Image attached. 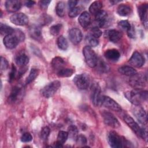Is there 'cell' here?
Returning a JSON list of instances; mask_svg holds the SVG:
<instances>
[{"label":"cell","mask_w":148,"mask_h":148,"mask_svg":"<svg viewBox=\"0 0 148 148\" xmlns=\"http://www.w3.org/2000/svg\"><path fill=\"white\" fill-rule=\"evenodd\" d=\"M125 97L134 105H140L147 100V91L142 89H134L124 93Z\"/></svg>","instance_id":"1"},{"label":"cell","mask_w":148,"mask_h":148,"mask_svg":"<svg viewBox=\"0 0 148 148\" xmlns=\"http://www.w3.org/2000/svg\"><path fill=\"white\" fill-rule=\"evenodd\" d=\"M25 39L24 34L20 29H14L13 34L5 36L3 39L5 46L9 49L15 48L19 42H22Z\"/></svg>","instance_id":"2"},{"label":"cell","mask_w":148,"mask_h":148,"mask_svg":"<svg viewBox=\"0 0 148 148\" xmlns=\"http://www.w3.org/2000/svg\"><path fill=\"white\" fill-rule=\"evenodd\" d=\"M124 120L125 123L130 127V128L135 133L136 135L142 138L145 141L147 140V131L146 129L142 128L138 123L129 115L124 116Z\"/></svg>","instance_id":"3"},{"label":"cell","mask_w":148,"mask_h":148,"mask_svg":"<svg viewBox=\"0 0 148 148\" xmlns=\"http://www.w3.org/2000/svg\"><path fill=\"white\" fill-rule=\"evenodd\" d=\"M147 83V77L143 73H136L130 77V85L134 89H143Z\"/></svg>","instance_id":"4"},{"label":"cell","mask_w":148,"mask_h":148,"mask_svg":"<svg viewBox=\"0 0 148 148\" xmlns=\"http://www.w3.org/2000/svg\"><path fill=\"white\" fill-rule=\"evenodd\" d=\"M83 54L87 64L91 68L96 66L98 58L95 51L89 46H86L83 49Z\"/></svg>","instance_id":"5"},{"label":"cell","mask_w":148,"mask_h":148,"mask_svg":"<svg viewBox=\"0 0 148 148\" xmlns=\"http://www.w3.org/2000/svg\"><path fill=\"white\" fill-rule=\"evenodd\" d=\"M61 86V83L58 80H54L42 88L40 90L42 95L45 98H49L53 96Z\"/></svg>","instance_id":"6"},{"label":"cell","mask_w":148,"mask_h":148,"mask_svg":"<svg viewBox=\"0 0 148 148\" xmlns=\"http://www.w3.org/2000/svg\"><path fill=\"white\" fill-rule=\"evenodd\" d=\"M75 84L80 90L87 89L90 83V78L87 73H81L76 75L73 80Z\"/></svg>","instance_id":"7"},{"label":"cell","mask_w":148,"mask_h":148,"mask_svg":"<svg viewBox=\"0 0 148 148\" xmlns=\"http://www.w3.org/2000/svg\"><path fill=\"white\" fill-rule=\"evenodd\" d=\"M101 114L105 124L107 125H109L113 128H117L120 126L119 121L111 112L103 110Z\"/></svg>","instance_id":"8"},{"label":"cell","mask_w":148,"mask_h":148,"mask_svg":"<svg viewBox=\"0 0 148 148\" xmlns=\"http://www.w3.org/2000/svg\"><path fill=\"white\" fill-rule=\"evenodd\" d=\"M100 106H103L106 108L115 112H121L122 110L121 106L114 99L108 96H102Z\"/></svg>","instance_id":"9"},{"label":"cell","mask_w":148,"mask_h":148,"mask_svg":"<svg viewBox=\"0 0 148 148\" xmlns=\"http://www.w3.org/2000/svg\"><path fill=\"white\" fill-rule=\"evenodd\" d=\"M123 137L120 136L114 131H110L108 135V142L110 147L113 148H120L123 147Z\"/></svg>","instance_id":"10"},{"label":"cell","mask_w":148,"mask_h":148,"mask_svg":"<svg viewBox=\"0 0 148 148\" xmlns=\"http://www.w3.org/2000/svg\"><path fill=\"white\" fill-rule=\"evenodd\" d=\"M133 113L137 120L142 125H146L147 123V114L145 109L140 105H134Z\"/></svg>","instance_id":"11"},{"label":"cell","mask_w":148,"mask_h":148,"mask_svg":"<svg viewBox=\"0 0 148 148\" xmlns=\"http://www.w3.org/2000/svg\"><path fill=\"white\" fill-rule=\"evenodd\" d=\"M101 87L98 83H94L91 87V100L95 106H99L102 96L101 95Z\"/></svg>","instance_id":"12"},{"label":"cell","mask_w":148,"mask_h":148,"mask_svg":"<svg viewBox=\"0 0 148 148\" xmlns=\"http://www.w3.org/2000/svg\"><path fill=\"white\" fill-rule=\"evenodd\" d=\"M10 20L14 25L20 26L25 25L28 23V16L23 13L12 14L10 17Z\"/></svg>","instance_id":"13"},{"label":"cell","mask_w":148,"mask_h":148,"mask_svg":"<svg viewBox=\"0 0 148 148\" xmlns=\"http://www.w3.org/2000/svg\"><path fill=\"white\" fill-rule=\"evenodd\" d=\"M95 20L98 23V25L101 28L107 27L109 25V19L107 12L101 10L95 15Z\"/></svg>","instance_id":"14"},{"label":"cell","mask_w":148,"mask_h":148,"mask_svg":"<svg viewBox=\"0 0 148 148\" xmlns=\"http://www.w3.org/2000/svg\"><path fill=\"white\" fill-rule=\"evenodd\" d=\"M128 62L132 66L136 68H140L145 63V59L139 52L135 51L129 59Z\"/></svg>","instance_id":"15"},{"label":"cell","mask_w":148,"mask_h":148,"mask_svg":"<svg viewBox=\"0 0 148 148\" xmlns=\"http://www.w3.org/2000/svg\"><path fill=\"white\" fill-rule=\"evenodd\" d=\"M68 36L70 41L74 45L79 44L82 39V33L81 31L76 28H71L69 31Z\"/></svg>","instance_id":"16"},{"label":"cell","mask_w":148,"mask_h":148,"mask_svg":"<svg viewBox=\"0 0 148 148\" xmlns=\"http://www.w3.org/2000/svg\"><path fill=\"white\" fill-rule=\"evenodd\" d=\"M147 10L148 6L147 4L140 5L138 7V14L139 16L140 21L146 28H147Z\"/></svg>","instance_id":"17"},{"label":"cell","mask_w":148,"mask_h":148,"mask_svg":"<svg viewBox=\"0 0 148 148\" xmlns=\"http://www.w3.org/2000/svg\"><path fill=\"white\" fill-rule=\"evenodd\" d=\"M21 7V3L18 0H8L5 2L6 10L10 13H14L18 11Z\"/></svg>","instance_id":"18"},{"label":"cell","mask_w":148,"mask_h":148,"mask_svg":"<svg viewBox=\"0 0 148 148\" xmlns=\"http://www.w3.org/2000/svg\"><path fill=\"white\" fill-rule=\"evenodd\" d=\"M29 34L30 36L36 40L40 41L42 39L41 29L40 27L36 25H32L29 27Z\"/></svg>","instance_id":"19"},{"label":"cell","mask_w":148,"mask_h":148,"mask_svg":"<svg viewBox=\"0 0 148 148\" xmlns=\"http://www.w3.org/2000/svg\"><path fill=\"white\" fill-rule=\"evenodd\" d=\"M105 34L106 37L109 39V40L113 43L118 42L121 38L122 35L121 32L116 29H110L106 32Z\"/></svg>","instance_id":"20"},{"label":"cell","mask_w":148,"mask_h":148,"mask_svg":"<svg viewBox=\"0 0 148 148\" xmlns=\"http://www.w3.org/2000/svg\"><path fill=\"white\" fill-rule=\"evenodd\" d=\"M105 57L111 61H117L120 57V54L119 50L115 49H108L106 50V51L104 53Z\"/></svg>","instance_id":"21"},{"label":"cell","mask_w":148,"mask_h":148,"mask_svg":"<svg viewBox=\"0 0 148 148\" xmlns=\"http://www.w3.org/2000/svg\"><path fill=\"white\" fill-rule=\"evenodd\" d=\"M51 65L53 69L57 72L58 71L65 68V62L64 60L60 57H56L54 58H53Z\"/></svg>","instance_id":"22"},{"label":"cell","mask_w":148,"mask_h":148,"mask_svg":"<svg viewBox=\"0 0 148 148\" xmlns=\"http://www.w3.org/2000/svg\"><path fill=\"white\" fill-rule=\"evenodd\" d=\"M78 21L82 27H87L91 23L90 14L87 12H83L80 14L78 18Z\"/></svg>","instance_id":"23"},{"label":"cell","mask_w":148,"mask_h":148,"mask_svg":"<svg viewBox=\"0 0 148 148\" xmlns=\"http://www.w3.org/2000/svg\"><path fill=\"white\" fill-rule=\"evenodd\" d=\"M22 91L21 87L19 86H14L11 90L10 94L8 97L9 102L10 103L15 102L21 95Z\"/></svg>","instance_id":"24"},{"label":"cell","mask_w":148,"mask_h":148,"mask_svg":"<svg viewBox=\"0 0 148 148\" xmlns=\"http://www.w3.org/2000/svg\"><path fill=\"white\" fill-rule=\"evenodd\" d=\"M120 73L127 76H132L137 73L136 71L132 66L128 65H124L118 69Z\"/></svg>","instance_id":"25"},{"label":"cell","mask_w":148,"mask_h":148,"mask_svg":"<svg viewBox=\"0 0 148 148\" xmlns=\"http://www.w3.org/2000/svg\"><path fill=\"white\" fill-rule=\"evenodd\" d=\"M132 10L130 6L125 5V4H120L117 9V13L119 16H127L131 13Z\"/></svg>","instance_id":"26"},{"label":"cell","mask_w":148,"mask_h":148,"mask_svg":"<svg viewBox=\"0 0 148 148\" xmlns=\"http://www.w3.org/2000/svg\"><path fill=\"white\" fill-rule=\"evenodd\" d=\"M16 63L20 67H24L29 62L28 57L24 53L19 54L15 59Z\"/></svg>","instance_id":"27"},{"label":"cell","mask_w":148,"mask_h":148,"mask_svg":"<svg viewBox=\"0 0 148 148\" xmlns=\"http://www.w3.org/2000/svg\"><path fill=\"white\" fill-rule=\"evenodd\" d=\"M102 8V2L99 1H95L93 2L89 7L90 12L94 15H95L98 12L101 10Z\"/></svg>","instance_id":"28"},{"label":"cell","mask_w":148,"mask_h":148,"mask_svg":"<svg viewBox=\"0 0 148 148\" xmlns=\"http://www.w3.org/2000/svg\"><path fill=\"white\" fill-rule=\"evenodd\" d=\"M14 31V29H13L12 27L4 24L2 23L0 24V32L2 35H5V36L13 34Z\"/></svg>","instance_id":"29"},{"label":"cell","mask_w":148,"mask_h":148,"mask_svg":"<svg viewBox=\"0 0 148 148\" xmlns=\"http://www.w3.org/2000/svg\"><path fill=\"white\" fill-rule=\"evenodd\" d=\"M57 43L58 48L62 50H66L68 47L67 40L63 36H60L57 40Z\"/></svg>","instance_id":"30"},{"label":"cell","mask_w":148,"mask_h":148,"mask_svg":"<svg viewBox=\"0 0 148 148\" xmlns=\"http://www.w3.org/2000/svg\"><path fill=\"white\" fill-rule=\"evenodd\" d=\"M74 71L71 68H64L60 71H58L57 73V75L58 76L61 77H70L71 76Z\"/></svg>","instance_id":"31"},{"label":"cell","mask_w":148,"mask_h":148,"mask_svg":"<svg viewBox=\"0 0 148 148\" xmlns=\"http://www.w3.org/2000/svg\"><path fill=\"white\" fill-rule=\"evenodd\" d=\"M39 74V70L36 68H32L29 72V75L26 79L25 84H28L33 82Z\"/></svg>","instance_id":"32"},{"label":"cell","mask_w":148,"mask_h":148,"mask_svg":"<svg viewBox=\"0 0 148 148\" xmlns=\"http://www.w3.org/2000/svg\"><path fill=\"white\" fill-rule=\"evenodd\" d=\"M65 3L62 1H60L57 3L56 11L58 16L62 17L65 14Z\"/></svg>","instance_id":"33"},{"label":"cell","mask_w":148,"mask_h":148,"mask_svg":"<svg viewBox=\"0 0 148 148\" xmlns=\"http://www.w3.org/2000/svg\"><path fill=\"white\" fill-rule=\"evenodd\" d=\"M68 136L72 139H76L78 135V130L76 126L74 125H71L68 128Z\"/></svg>","instance_id":"34"},{"label":"cell","mask_w":148,"mask_h":148,"mask_svg":"<svg viewBox=\"0 0 148 148\" xmlns=\"http://www.w3.org/2000/svg\"><path fill=\"white\" fill-rule=\"evenodd\" d=\"M68 136H68V132L64 131H60L58 132V136H57V142H58L63 145L66 142V140H67Z\"/></svg>","instance_id":"35"},{"label":"cell","mask_w":148,"mask_h":148,"mask_svg":"<svg viewBox=\"0 0 148 148\" xmlns=\"http://www.w3.org/2000/svg\"><path fill=\"white\" fill-rule=\"evenodd\" d=\"M62 25L61 24H57L52 25L50 28V34L53 36H57L59 34Z\"/></svg>","instance_id":"36"},{"label":"cell","mask_w":148,"mask_h":148,"mask_svg":"<svg viewBox=\"0 0 148 148\" xmlns=\"http://www.w3.org/2000/svg\"><path fill=\"white\" fill-rule=\"evenodd\" d=\"M86 40L87 42V43H88L89 46L91 47H96L99 44V41L98 40L97 38H94V36H91V35H88L87 38H86Z\"/></svg>","instance_id":"37"},{"label":"cell","mask_w":148,"mask_h":148,"mask_svg":"<svg viewBox=\"0 0 148 148\" xmlns=\"http://www.w3.org/2000/svg\"><path fill=\"white\" fill-rule=\"evenodd\" d=\"M50 128L47 126L44 127L43 128H42L40 131V138L43 140H46L50 135Z\"/></svg>","instance_id":"38"},{"label":"cell","mask_w":148,"mask_h":148,"mask_svg":"<svg viewBox=\"0 0 148 148\" xmlns=\"http://www.w3.org/2000/svg\"><path fill=\"white\" fill-rule=\"evenodd\" d=\"M118 25L121 29L126 31L127 32L132 27L130 23L127 20H121L119 22Z\"/></svg>","instance_id":"39"},{"label":"cell","mask_w":148,"mask_h":148,"mask_svg":"<svg viewBox=\"0 0 148 148\" xmlns=\"http://www.w3.org/2000/svg\"><path fill=\"white\" fill-rule=\"evenodd\" d=\"M81 10L82 9L80 7L76 6V7H75V8L69 10V13H68V15L71 18L76 17L77 16L79 15V14H80V13L81 12Z\"/></svg>","instance_id":"40"},{"label":"cell","mask_w":148,"mask_h":148,"mask_svg":"<svg viewBox=\"0 0 148 148\" xmlns=\"http://www.w3.org/2000/svg\"><path fill=\"white\" fill-rule=\"evenodd\" d=\"M102 32L101 30L98 27H93L91 29L90 35L94 36V38H96L98 39L102 35Z\"/></svg>","instance_id":"41"},{"label":"cell","mask_w":148,"mask_h":148,"mask_svg":"<svg viewBox=\"0 0 148 148\" xmlns=\"http://www.w3.org/2000/svg\"><path fill=\"white\" fill-rule=\"evenodd\" d=\"M52 21V18L50 16L47 14H44L42 16V18H40V24L42 25H45L50 24Z\"/></svg>","instance_id":"42"},{"label":"cell","mask_w":148,"mask_h":148,"mask_svg":"<svg viewBox=\"0 0 148 148\" xmlns=\"http://www.w3.org/2000/svg\"><path fill=\"white\" fill-rule=\"evenodd\" d=\"M76 143L79 145L83 146L87 143V139L83 135H79L77 136L76 138Z\"/></svg>","instance_id":"43"},{"label":"cell","mask_w":148,"mask_h":148,"mask_svg":"<svg viewBox=\"0 0 148 148\" xmlns=\"http://www.w3.org/2000/svg\"><path fill=\"white\" fill-rule=\"evenodd\" d=\"M97 66H99V69L101 71V72H107L108 70H109V66H108V65L103 61H98V62H97Z\"/></svg>","instance_id":"44"},{"label":"cell","mask_w":148,"mask_h":148,"mask_svg":"<svg viewBox=\"0 0 148 148\" xmlns=\"http://www.w3.org/2000/svg\"><path fill=\"white\" fill-rule=\"evenodd\" d=\"M32 140V136L29 132L24 133L21 137V140L23 142H25V143L29 142H31Z\"/></svg>","instance_id":"45"},{"label":"cell","mask_w":148,"mask_h":148,"mask_svg":"<svg viewBox=\"0 0 148 148\" xmlns=\"http://www.w3.org/2000/svg\"><path fill=\"white\" fill-rule=\"evenodd\" d=\"M16 68L13 64H12L11 71L9 75V81L10 82H12L14 80L16 76Z\"/></svg>","instance_id":"46"},{"label":"cell","mask_w":148,"mask_h":148,"mask_svg":"<svg viewBox=\"0 0 148 148\" xmlns=\"http://www.w3.org/2000/svg\"><path fill=\"white\" fill-rule=\"evenodd\" d=\"M9 66V64L6 58L3 57H1V70L5 71L8 69Z\"/></svg>","instance_id":"47"},{"label":"cell","mask_w":148,"mask_h":148,"mask_svg":"<svg viewBox=\"0 0 148 148\" xmlns=\"http://www.w3.org/2000/svg\"><path fill=\"white\" fill-rule=\"evenodd\" d=\"M50 2H51V1H49V0L40 1L39 2V5L40 8L42 9H46Z\"/></svg>","instance_id":"48"},{"label":"cell","mask_w":148,"mask_h":148,"mask_svg":"<svg viewBox=\"0 0 148 148\" xmlns=\"http://www.w3.org/2000/svg\"><path fill=\"white\" fill-rule=\"evenodd\" d=\"M77 3H78L77 1H75V0L74 1L73 0L69 1L68 2V7L69 8V10L75 8V7H76Z\"/></svg>","instance_id":"49"},{"label":"cell","mask_w":148,"mask_h":148,"mask_svg":"<svg viewBox=\"0 0 148 148\" xmlns=\"http://www.w3.org/2000/svg\"><path fill=\"white\" fill-rule=\"evenodd\" d=\"M127 34L128 36L131 38H134L135 37V32L132 26L131 27V29L128 31H127Z\"/></svg>","instance_id":"50"},{"label":"cell","mask_w":148,"mask_h":148,"mask_svg":"<svg viewBox=\"0 0 148 148\" xmlns=\"http://www.w3.org/2000/svg\"><path fill=\"white\" fill-rule=\"evenodd\" d=\"M35 3V2L34 1H28L27 2H25V5L28 7V8H31L32 6H34V5Z\"/></svg>","instance_id":"51"},{"label":"cell","mask_w":148,"mask_h":148,"mask_svg":"<svg viewBox=\"0 0 148 148\" xmlns=\"http://www.w3.org/2000/svg\"><path fill=\"white\" fill-rule=\"evenodd\" d=\"M54 146H55V147H63V145L56 141V142H55Z\"/></svg>","instance_id":"52"}]
</instances>
